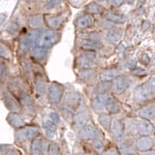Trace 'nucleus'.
Segmentation results:
<instances>
[{
	"label": "nucleus",
	"mask_w": 155,
	"mask_h": 155,
	"mask_svg": "<svg viewBox=\"0 0 155 155\" xmlns=\"http://www.w3.org/2000/svg\"><path fill=\"white\" fill-rule=\"evenodd\" d=\"M82 100H84L82 95L78 90L73 88V86H72L70 88L65 89V93H64V96H63L61 104L70 107V108H72L75 110L78 107L80 106Z\"/></svg>",
	"instance_id": "obj_12"
},
{
	"label": "nucleus",
	"mask_w": 155,
	"mask_h": 155,
	"mask_svg": "<svg viewBox=\"0 0 155 155\" xmlns=\"http://www.w3.org/2000/svg\"><path fill=\"white\" fill-rule=\"evenodd\" d=\"M102 132L101 128L91 121L77 131V140L80 143H90Z\"/></svg>",
	"instance_id": "obj_8"
},
{
	"label": "nucleus",
	"mask_w": 155,
	"mask_h": 155,
	"mask_svg": "<svg viewBox=\"0 0 155 155\" xmlns=\"http://www.w3.org/2000/svg\"><path fill=\"white\" fill-rule=\"evenodd\" d=\"M135 145L138 153L154 149V137L152 136H143L135 139Z\"/></svg>",
	"instance_id": "obj_17"
},
{
	"label": "nucleus",
	"mask_w": 155,
	"mask_h": 155,
	"mask_svg": "<svg viewBox=\"0 0 155 155\" xmlns=\"http://www.w3.org/2000/svg\"><path fill=\"white\" fill-rule=\"evenodd\" d=\"M140 155H155V150L151 149V150H148V151H144L142 153H139Z\"/></svg>",
	"instance_id": "obj_39"
},
{
	"label": "nucleus",
	"mask_w": 155,
	"mask_h": 155,
	"mask_svg": "<svg viewBox=\"0 0 155 155\" xmlns=\"http://www.w3.org/2000/svg\"><path fill=\"white\" fill-rule=\"evenodd\" d=\"M19 104L21 108V114L25 117H35L37 114V102L32 93H25L18 97Z\"/></svg>",
	"instance_id": "obj_7"
},
{
	"label": "nucleus",
	"mask_w": 155,
	"mask_h": 155,
	"mask_svg": "<svg viewBox=\"0 0 155 155\" xmlns=\"http://www.w3.org/2000/svg\"><path fill=\"white\" fill-rule=\"evenodd\" d=\"M86 88L90 96L97 94H110L111 88V82L96 81L95 84L86 86Z\"/></svg>",
	"instance_id": "obj_24"
},
{
	"label": "nucleus",
	"mask_w": 155,
	"mask_h": 155,
	"mask_svg": "<svg viewBox=\"0 0 155 155\" xmlns=\"http://www.w3.org/2000/svg\"><path fill=\"white\" fill-rule=\"evenodd\" d=\"M0 98H1L6 109L9 110V113H21V108L18 99L5 86L0 93Z\"/></svg>",
	"instance_id": "obj_9"
},
{
	"label": "nucleus",
	"mask_w": 155,
	"mask_h": 155,
	"mask_svg": "<svg viewBox=\"0 0 155 155\" xmlns=\"http://www.w3.org/2000/svg\"><path fill=\"white\" fill-rule=\"evenodd\" d=\"M108 133L110 134L111 140H113L115 143H118L119 140H121L122 139H124L126 137V133H125L123 118L113 117Z\"/></svg>",
	"instance_id": "obj_11"
},
{
	"label": "nucleus",
	"mask_w": 155,
	"mask_h": 155,
	"mask_svg": "<svg viewBox=\"0 0 155 155\" xmlns=\"http://www.w3.org/2000/svg\"><path fill=\"white\" fill-rule=\"evenodd\" d=\"M41 132L42 135L48 140H53L55 138V136L57 134V130H58V126L51 122V120H48L46 118L45 116L42 119V123H41Z\"/></svg>",
	"instance_id": "obj_21"
},
{
	"label": "nucleus",
	"mask_w": 155,
	"mask_h": 155,
	"mask_svg": "<svg viewBox=\"0 0 155 155\" xmlns=\"http://www.w3.org/2000/svg\"><path fill=\"white\" fill-rule=\"evenodd\" d=\"M56 35L53 32H46L40 34L36 39V47L48 50L56 43Z\"/></svg>",
	"instance_id": "obj_20"
},
{
	"label": "nucleus",
	"mask_w": 155,
	"mask_h": 155,
	"mask_svg": "<svg viewBox=\"0 0 155 155\" xmlns=\"http://www.w3.org/2000/svg\"><path fill=\"white\" fill-rule=\"evenodd\" d=\"M41 127L35 123H27L23 127L15 130L14 140L17 145H23L30 143V142L41 135Z\"/></svg>",
	"instance_id": "obj_2"
},
{
	"label": "nucleus",
	"mask_w": 155,
	"mask_h": 155,
	"mask_svg": "<svg viewBox=\"0 0 155 155\" xmlns=\"http://www.w3.org/2000/svg\"><path fill=\"white\" fill-rule=\"evenodd\" d=\"M56 110H58V113H59L62 120H64V121H66L67 123L71 124L72 120H73V116H74L75 110H73L72 108H70V107L65 106L63 104H60L59 106H58L56 108Z\"/></svg>",
	"instance_id": "obj_27"
},
{
	"label": "nucleus",
	"mask_w": 155,
	"mask_h": 155,
	"mask_svg": "<svg viewBox=\"0 0 155 155\" xmlns=\"http://www.w3.org/2000/svg\"><path fill=\"white\" fill-rule=\"evenodd\" d=\"M137 114L139 118L145 119L153 122L155 118V103L154 101H150L143 105L139 106L137 110Z\"/></svg>",
	"instance_id": "obj_16"
},
{
	"label": "nucleus",
	"mask_w": 155,
	"mask_h": 155,
	"mask_svg": "<svg viewBox=\"0 0 155 155\" xmlns=\"http://www.w3.org/2000/svg\"><path fill=\"white\" fill-rule=\"evenodd\" d=\"M21 72L22 75L21 76L24 81H26L31 86L32 81H33V76H34V68L31 64L29 63H22L21 65Z\"/></svg>",
	"instance_id": "obj_29"
},
{
	"label": "nucleus",
	"mask_w": 155,
	"mask_h": 155,
	"mask_svg": "<svg viewBox=\"0 0 155 155\" xmlns=\"http://www.w3.org/2000/svg\"><path fill=\"white\" fill-rule=\"evenodd\" d=\"M45 117L48 118V120H51V122H53L54 124H56L57 126H59L62 122V118L58 113V110L56 109H53V108H51L48 109L47 111H46V114H45Z\"/></svg>",
	"instance_id": "obj_32"
},
{
	"label": "nucleus",
	"mask_w": 155,
	"mask_h": 155,
	"mask_svg": "<svg viewBox=\"0 0 155 155\" xmlns=\"http://www.w3.org/2000/svg\"><path fill=\"white\" fill-rule=\"evenodd\" d=\"M48 140L46 139L41 134L35 139H33L28 147V154L29 155H47V147H48Z\"/></svg>",
	"instance_id": "obj_13"
},
{
	"label": "nucleus",
	"mask_w": 155,
	"mask_h": 155,
	"mask_svg": "<svg viewBox=\"0 0 155 155\" xmlns=\"http://www.w3.org/2000/svg\"><path fill=\"white\" fill-rule=\"evenodd\" d=\"M90 147H92V149L94 150L96 154L98 155H101V153L104 151V149L106 148V147L108 144H107V142H106V137H105V134L104 132L102 131V132L97 136L95 139H93L89 143Z\"/></svg>",
	"instance_id": "obj_25"
},
{
	"label": "nucleus",
	"mask_w": 155,
	"mask_h": 155,
	"mask_svg": "<svg viewBox=\"0 0 155 155\" xmlns=\"http://www.w3.org/2000/svg\"><path fill=\"white\" fill-rule=\"evenodd\" d=\"M155 87L153 77L148 81L140 84L134 87L133 90V103L137 106L143 105L150 101H154Z\"/></svg>",
	"instance_id": "obj_1"
},
{
	"label": "nucleus",
	"mask_w": 155,
	"mask_h": 155,
	"mask_svg": "<svg viewBox=\"0 0 155 155\" xmlns=\"http://www.w3.org/2000/svg\"><path fill=\"white\" fill-rule=\"evenodd\" d=\"M32 54L34 57V60H35L38 64H41V63L45 62L47 59V50H44V48L36 47L32 51Z\"/></svg>",
	"instance_id": "obj_35"
},
{
	"label": "nucleus",
	"mask_w": 155,
	"mask_h": 155,
	"mask_svg": "<svg viewBox=\"0 0 155 155\" xmlns=\"http://www.w3.org/2000/svg\"><path fill=\"white\" fill-rule=\"evenodd\" d=\"M101 155H120L115 145H107Z\"/></svg>",
	"instance_id": "obj_37"
},
{
	"label": "nucleus",
	"mask_w": 155,
	"mask_h": 155,
	"mask_svg": "<svg viewBox=\"0 0 155 155\" xmlns=\"http://www.w3.org/2000/svg\"><path fill=\"white\" fill-rule=\"evenodd\" d=\"M66 86L58 81H50L48 85L46 101L51 108L56 109L61 104L63 96L65 93Z\"/></svg>",
	"instance_id": "obj_3"
},
{
	"label": "nucleus",
	"mask_w": 155,
	"mask_h": 155,
	"mask_svg": "<svg viewBox=\"0 0 155 155\" xmlns=\"http://www.w3.org/2000/svg\"><path fill=\"white\" fill-rule=\"evenodd\" d=\"M121 75L117 69H105L97 73V81L111 82L116 77Z\"/></svg>",
	"instance_id": "obj_26"
},
{
	"label": "nucleus",
	"mask_w": 155,
	"mask_h": 155,
	"mask_svg": "<svg viewBox=\"0 0 155 155\" xmlns=\"http://www.w3.org/2000/svg\"><path fill=\"white\" fill-rule=\"evenodd\" d=\"M103 47V44L98 40H84L81 43V48L85 50L86 51H95L97 50H100V48Z\"/></svg>",
	"instance_id": "obj_31"
},
{
	"label": "nucleus",
	"mask_w": 155,
	"mask_h": 155,
	"mask_svg": "<svg viewBox=\"0 0 155 155\" xmlns=\"http://www.w3.org/2000/svg\"><path fill=\"white\" fill-rule=\"evenodd\" d=\"M48 82H50V81H48V77L43 72L34 69V76L31 84V89H32V94L36 102L37 100L46 99V93H47Z\"/></svg>",
	"instance_id": "obj_4"
},
{
	"label": "nucleus",
	"mask_w": 155,
	"mask_h": 155,
	"mask_svg": "<svg viewBox=\"0 0 155 155\" xmlns=\"http://www.w3.org/2000/svg\"><path fill=\"white\" fill-rule=\"evenodd\" d=\"M97 73L98 72L94 69L79 71V74L77 76V81L82 84H86V86L93 84L97 81Z\"/></svg>",
	"instance_id": "obj_23"
},
{
	"label": "nucleus",
	"mask_w": 155,
	"mask_h": 155,
	"mask_svg": "<svg viewBox=\"0 0 155 155\" xmlns=\"http://www.w3.org/2000/svg\"><path fill=\"white\" fill-rule=\"evenodd\" d=\"M9 77L10 75H9V70L7 65L5 64L2 59H0V81L4 84Z\"/></svg>",
	"instance_id": "obj_36"
},
{
	"label": "nucleus",
	"mask_w": 155,
	"mask_h": 155,
	"mask_svg": "<svg viewBox=\"0 0 155 155\" xmlns=\"http://www.w3.org/2000/svg\"><path fill=\"white\" fill-rule=\"evenodd\" d=\"M75 155H98L90 147L89 143H80L75 147Z\"/></svg>",
	"instance_id": "obj_28"
},
{
	"label": "nucleus",
	"mask_w": 155,
	"mask_h": 155,
	"mask_svg": "<svg viewBox=\"0 0 155 155\" xmlns=\"http://www.w3.org/2000/svg\"><path fill=\"white\" fill-rule=\"evenodd\" d=\"M131 87V80L125 75H119L111 81V88L110 94L114 95L115 97L123 95Z\"/></svg>",
	"instance_id": "obj_10"
},
{
	"label": "nucleus",
	"mask_w": 155,
	"mask_h": 155,
	"mask_svg": "<svg viewBox=\"0 0 155 155\" xmlns=\"http://www.w3.org/2000/svg\"><path fill=\"white\" fill-rule=\"evenodd\" d=\"M134 155H140V154H139V153H137V154H134Z\"/></svg>",
	"instance_id": "obj_41"
},
{
	"label": "nucleus",
	"mask_w": 155,
	"mask_h": 155,
	"mask_svg": "<svg viewBox=\"0 0 155 155\" xmlns=\"http://www.w3.org/2000/svg\"><path fill=\"white\" fill-rule=\"evenodd\" d=\"M62 148L61 145L55 142L54 140H48V147H47V155H61Z\"/></svg>",
	"instance_id": "obj_33"
},
{
	"label": "nucleus",
	"mask_w": 155,
	"mask_h": 155,
	"mask_svg": "<svg viewBox=\"0 0 155 155\" xmlns=\"http://www.w3.org/2000/svg\"><path fill=\"white\" fill-rule=\"evenodd\" d=\"M4 86L13 93L15 96L18 98L19 96L25 93H32V89L30 84L26 81H24L21 77L10 76L8 80L4 84Z\"/></svg>",
	"instance_id": "obj_6"
},
{
	"label": "nucleus",
	"mask_w": 155,
	"mask_h": 155,
	"mask_svg": "<svg viewBox=\"0 0 155 155\" xmlns=\"http://www.w3.org/2000/svg\"><path fill=\"white\" fill-rule=\"evenodd\" d=\"M3 87H4V84H2L1 81H0V93H1V91H2V89H3Z\"/></svg>",
	"instance_id": "obj_40"
},
{
	"label": "nucleus",
	"mask_w": 155,
	"mask_h": 155,
	"mask_svg": "<svg viewBox=\"0 0 155 155\" xmlns=\"http://www.w3.org/2000/svg\"><path fill=\"white\" fill-rule=\"evenodd\" d=\"M4 155H22V153H21V151L18 147H14V145H13V147L10 148Z\"/></svg>",
	"instance_id": "obj_38"
},
{
	"label": "nucleus",
	"mask_w": 155,
	"mask_h": 155,
	"mask_svg": "<svg viewBox=\"0 0 155 155\" xmlns=\"http://www.w3.org/2000/svg\"><path fill=\"white\" fill-rule=\"evenodd\" d=\"M111 119H113V116L110 115L107 113H103L98 114V123H99V127L103 132H108L110 126Z\"/></svg>",
	"instance_id": "obj_30"
},
{
	"label": "nucleus",
	"mask_w": 155,
	"mask_h": 155,
	"mask_svg": "<svg viewBox=\"0 0 155 155\" xmlns=\"http://www.w3.org/2000/svg\"><path fill=\"white\" fill-rule=\"evenodd\" d=\"M92 121V115H91V110L89 107L86 105L84 99L80 104V106L75 110L74 116H73V120L71 122V125L73 129L76 132L78 130H80L86 124Z\"/></svg>",
	"instance_id": "obj_5"
},
{
	"label": "nucleus",
	"mask_w": 155,
	"mask_h": 155,
	"mask_svg": "<svg viewBox=\"0 0 155 155\" xmlns=\"http://www.w3.org/2000/svg\"><path fill=\"white\" fill-rule=\"evenodd\" d=\"M106 111L107 114H109L111 116L117 115L121 114V111H122V105H121L120 101L117 99V97H115L114 95L110 93L107 97Z\"/></svg>",
	"instance_id": "obj_19"
},
{
	"label": "nucleus",
	"mask_w": 155,
	"mask_h": 155,
	"mask_svg": "<svg viewBox=\"0 0 155 155\" xmlns=\"http://www.w3.org/2000/svg\"><path fill=\"white\" fill-rule=\"evenodd\" d=\"M109 94H97L91 95L89 100V109L97 114L107 113L106 111V101Z\"/></svg>",
	"instance_id": "obj_15"
},
{
	"label": "nucleus",
	"mask_w": 155,
	"mask_h": 155,
	"mask_svg": "<svg viewBox=\"0 0 155 155\" xmlns=\"http://www.w3.org/2000/svg\"><path fill=\"white\" fill-rule=\"evenodd\" d=\"M6 121L15 130L21 128L28 123L26 117L21 113H8L6 116Z\"/></svg>",
	"instance_id": "obj_22"
},
{
	"label": "nucleus",
	"mask_w": 155,
	"mask_h": 155,
	"mask_svg": "<svg viewBox=\"0 0 155 155\" xmlns=\"http://www.w3.org/2000/svg\"><path fill=\"white\" fill-rule=\"evenodd\" d=\"M77 66L79 71L82 70H89V69H94L95 68V63L92 62L91 60L87 59V58L81 56L79 58V60L77 62Z\"/></svg>",
	"instance_id": "obj_34"
},
{
	"label": "nucleus",
	"mask_w": 155,
	"mask_h": 155,
	"mask_svg": "<svg viewBox=\"0 0 155 155\" xmlns=\"http://www.w3.org/2000/svg\"><path fill=\"white\" fill-rule=\"evenodd\" d=\"M115 147L120 155H134L138 153L135 145L134 136H126L124 139L115 143Z\"/></svg>",
	"instance_id": "obj_14"
},
{
	"label": "nucleus",
	"mask_w": 155,
	"mask_h": 155,
	"mask_svg": "<svg viewBox=\"0 0 155 155\" xmlns=\"http://www.w3.org/2000/svg\"><path fill=\"white\" fill-rule=\"evenodd\" d=\"M136 134L139 137L143 136H152L154 134V124L151 121L137 118V124H136Z\"/></svg>",
	"instance_id": "obj_18"
}]
</instances>
